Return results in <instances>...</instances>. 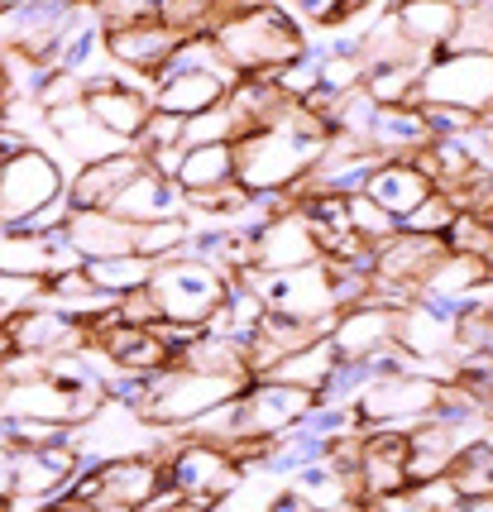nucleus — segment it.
Returning a JSON list of instances; mask_svg holds the SVG:
<instances>
[{
	"label": "nucleus",
	"instance_id": "f257e3e1",
	"mask_svg": "<svg viewBox=\"0 0 493 512\" xmlns=\"http://www.w3.org/2000/svg\"><path fill=\"white\" fill-rule=\"evenodd\" d=\"M211 44H216V53H221L240 77H269V72H278L283 63L307 53L302 29H297L288 10H278L273 0L269 5H254L245 15L221 20L211 29Z\"/></svg>",
	"mask_w": 493,
	"mask_h": 512
},
{
	"label": "nucleus",
	"instance_id": "f03ea898",
	"mask_svg": "<svg viewBox=\"0 0 493 512\" xmlns=\"http://www.w3.org/2000/svg\"><path fill=\"white\" fill-rule=\"evenodd\" d=\"M249 379H225V374H202V369H182V364H168L149 374V393H144V407L139 417L168 436H178L187 426L206 417L211 407L230 402Z\"/></svg>",
	"mask_w": 493,
	"mask_h": 512
},
{
	"label": "nucleus",
	"instance_id": "7ed1b4c3",
	"mask_svg": "<svg viewBox=\"0 0 493 512\" xmlns=\"http://www.w3.org/2000/svg\"><path fill=\"white\" fill-rule=\"evenodd\" d=\"M235 278H245L254 297L264 302V312L288 316V321H302L312 326L316 335L331 331L336 321V302H331V278H326V264H307V268H283V273H264V268H240Z\"/></svg>",
	"mask_w": 493,
	"mask_h": 512
},
{
	"label": "nucleus",
	"instance_id": "20e7f679",
	"mask_svg": "<svg viewBox=\"0 0 493 512\" xmlns=\"http://www.w3.org/2000/svg\"><path fill=\"white\" fill-rule=\"evenodd\" d=\"M158 465H163V484L182 498H192V503H221L225 493H235L245 484V474L240 465L225 455L221 446H211V441H197V436H173V441H163L158 450Z\"/></svg>",
	"mask_w": 493,
	"mask_h": 512
},
{
	"label": "nucleus",
	"instance_id": "39448f33",
	"mask_svg": "<svg viewBox=\"0 0 493 512\" xmlns=\"http://www.w3.org/2000/svg\"><path fill=\"white\" fill-rule=\"evenodd\" d=\"M225 273H216L202 259H168V264H154V278H149V297L158 302V316L163 321H182V326H206L216 307L225 297Z\"/></svg>",
	"mask_w": 493,
	"mask_h": 512
},
{
	"label": "nucleus",
	"instance_id": "423d86ee",
	"mask_svg": "<svg viewBox=\"0 0 493 512\" xmlns=\"http://www.w3.org/2000/svg\"><path fill=\"white\" fill-rule=\"evenodd\" d=\"M493 101V58L489 53H431L417 77V106L484 115Z\"/></svg>",
	"mask_w": 493,
	"mask_h": 512
},
{
	"label": "nucleus",
	"instance_id": "0eeeda50",
	"mask_svg": "<svg viewBox=\"0 0 493 512\" xmlns=\"http://www.w3.org/2000/svg\"><path fill=\"white\" fill-rule=\"evenodd\" d=\"M230 407H235V441H283L288 431L302 426L316 398L302 388H288V383L249 379Z\"/></svg>",
	"mask_w": 493,
	"mask_h": 512
},
{
	"label": "nucleus",
	"instance_id": "6e6552de",
	"mask_svg": "<svg viewBox=\"0 0 493 512\" xmlns=\"http://www.w3.org/2000/svg\"><path fill=\"white\" fill-rule=\"evenodd\" d=\"M63 187H68V173L44 149H24L15 158H0V221L20 225L29 216H39L44 206L63 197Z\"/></svg>",
	"mask_w": 493,
	"mask_h": 512
},
{
	"label": "nucleus",
	"instance_id": "1a4fd4ad",
	"mask_svg": "<svg viewBox=\"0 0 493 512\" xmlns=\"http://www.w3.org/2000/svg\"><path fill=\"white\" fill-rule=\"evenodd\" d=\"M436 393H441V383H431L426 374L417 369H407V374H388V379H369L359 388L355 398V426H417L431 417V407H436Z\"/></svg>",
	"mask_w": 493,
	"mask_h": 512
},
{
	"label": "nucleus",
	"instance_id": "9d476101",
	"mask_svg": "<svg viewBox=\"0 0 493 512\" xmlns=\"http://www.w3.org/2000/svg\"><path fill=\"white\" fill-rule=\"evenodd\" d=\"M182 39H187V34H178L173 24H163V20L115 24V29H101V53H106V63L120 67V72H135V77H149V82H154Z\"/></svg>",
	"mask_w": 493,
	"mask_h": 512
},
{
	"label": "nucleus",
	"instance_id": "9b49d317",
	"mask_svg": "<svg viewBox=\"0 0 493 512\" xmlns=\"http://www.w3.org/2000/svg\"><path fill=\"white\" fill-rule=\"evenodd\" d=\"M82 106H87L115 139H125V144L144 130V120H149V111H154V106H149V91L130 87V77H125L120 67L82 77Z\"/></svg>",
	"mask_w": 493,
	"mask_h": 512
},
{
	"label": "nucleus",
	"instance_id": "f8f14e48",
	"mask_svg": "<svg viewBox=\"0 0 493 512\" xmlns=\"http://www.w3.org/2000/svg\"><path fill=\"white\" fill-rule=\"evenodd\" d=\"M249 254H254V268L264 273H283V268H307L321 264V245H316L312 225L302 216V206H288L249 235Z\"/></svg>",
	"mask_w": 493,
	"mask_h": 512
},
{
	"label": "nucleus",
	"instance_id": "ddd939ff",
	"mask_svg": "<svg viewBox=\"0 0 493 512\" xmlns=\"http://www.w3.org/2000/svg\"><path fill=\"white\" fill-rule=\"evenodd\" d=\"M10 350H29V355H44V359H58V355H72V350H87V326L72 321V316L53 312V307H24L10 326Z\"/></svg>",
	"mask_w": 493,
	"mask_h": 512
},
{
	"label": "nucleus",
	"instance_id": "4468645a",
	"mask_svg": "<svg viewBox=\"0 0 493 512\" xmlns=\"http://www.w3.org/2000/svg\"><path fill=\"white\" fill-rule=\"evenodd\" d=\"M326 340H331L340 364H359V359H369L374 350H383L393 340V307H383V302L345 307V312H336Z\"/></svg>",
	"mask_w": 493,
	"mask_h": 512
},
{
	"label": "nucleus",
	"instance_id": "2eb2a0df",
	"mask_svg": "<svg viewBox=\"0 0 493 512\" xmlns=\"http://www.w3.org/2000/svg\"><path fill=\"white\" fill-rule=\"evenodd\" d=\"M44 130L77 158V168H82V163H96V158H111V154H120V149H130V144L115 139V134L106 130L82 101H68V106L44 111Z\"/></svg>",
	"mask_w": 493,
	"mask_h": 512
},
{
	"label": "nucleus",
	"instance_id": "dca6fc26",
	"mask_svg": "<svg viewBox=\"0 0 493 512\" xmlns=\"http://www.w3.org/2000/svg\"><path fill=\"white\" fill-rule=\"evenodd\" d=\"M144 168H149V163H144V154H135V149H120V154H111V158L82 163V168H77V178L63 187V197H68L72 211H106V206L115 201V192L135 178V173H144Z\"/></svg>",
	"mask_w": 493,
	"mask_h": 512
},
{
	"label": "nucleus",
	"instance_id": "f3484780",
	"mask_svg": "<svg viewBox=\"0 0 493 512\" xmlns=\"http://www.w3.org/2000/svg\"><path fill=\"white\" fill-rule=\"evenodd\" d=\"M96 484L101 493L96 498H111V503H125V508H144L154 493H163V465L158 455H120V460H101L96 465Z\"/></svg>",
	"mask_w": 493,
	"mask_h": 512
},
{
	"label": "nucleus",
	"instance_id": "a211bd4d",
	"mask_svg": "<svg viewBox=\"0 0 493 512\" xmlns=\"http://www.w3.org/2000/svg\"><path fill=\"white\" fill-rule=\"evenodd\" d=\"M235 82H240V77H221V72H173V77H158L154 82L149 106L187 120V115L206 111V106H221L225 91L235 87Z\"/></svg>",
	"mask_w": 493,
	"mask_h": 512
},
{
	"label": "nucleus",
	"instance_id": "6ab92c4d",
	"mask_svg": "<svg viewBox=\"0 0 493 512\" xmlns=\"http://www.w3.org/2000/svg\"><path fill=\"white\" fill-rule=\"evenodd\" d=\"M63 235L68 245L77 249V259H115V254H135L130 240H135V225L120 221L115 211H68L63 221Z\"/></svg>",
	"mask_w": 493,
	"mask_h": 512
},
{
	"label": "nucleus",
	"instance_id": "aec40b11",
	"mask_svg": "<svg viewBox=\"0 0 493 512\" xmlns=\"http://www.w3.org/2000/svg\"><path fill=\"white\" fill-rule=\"evenodd\" d=\"M388 20L398 24V34L417 53H441V44L450 39V29L460 20V10H455V0H393Z\"/></svg>",
	"mask_w": 493,
	"mask_h": 512
},
{
	"label": "nucleus",
	"instance_id": "412c9836",
	"mask_svg": "<svg viewBox=\"0 0 493 512\" xmlns=\"http://www.w3.org/2000/svg\"><path fill=\"white\" fill-rule=\"evenodd\" d=\"M106 211H115L120 221H158V216H187L182 211V192H178V182L173 178H158V173H135V178L125 182L120 192H115V201L106 206Z\"/></svg>",
	"mask_w": 493,
	"mask_h": 512
},
{
	"label": "nucleus",
	"instance_id": "4be33fe9",
	"mask_svg": "<svg viewBox=\"0 0 493 512\" xmlns=\"http://www.w3.org/2000/svg\"><path fill=\"white\" fill-rule=\"evenodd\" d=\"M312 340H321L312 326L288 321V316L264 312V316H259V326H254V331H249V340H245V369H249V379H259L264 369H273L278 359H288L292 350H302V345H312Z\"/></svg>",
	"mask_w": 493,
	"mask_h": 512
},
{
	"label": "nucleus",
	"instance_id": "5701e85b",
	"mask_svg": "<svg viewBox=\"0 0 493 512\" xmlns=\"http://www.w3.org/2000/svg\"><path fill=\"white\" fill-rule=\"evenodd\" d=\"M364 197L379 201L393 221H403L417 201L431 197V182H426L407 158H383V163H374V173L364 178Z\"/></svg>",
	"mask_w": 493,
	"mask_h": 512
},
{
	"label": "nucleus",
	"instance_id": "b1692460",
	"mask_svg": "<svg viewBox=\"0 0 493 512\" xmlns=\"http://www.w3.org/2000/svg\"><path fill=\"white\" fill-rule=\"evenodd\" d=\"M426 139L431 134H426L417 106H379L369 120V149L379 158H412Z\"/></svg>",
	"mask_w": 493,
	"mask_h": 512
},
{
	"label": "nucleus",
	"instance_id": "393cba45",
	"mask_svg": "<svg viewBox=\"0 0 493 512\" xmlns=\"http://www.w3.org/2000/svg\"><path fill=\"white\" fill-rule=\"evenodd\" d=\"M182 197H197V192H216L235 182V144H197V149H182V163L173 173Z\"/></svg>",
	"mask_w": 493,
	"mask_h": 512
},
{
	"label": "nucleus",
	"instance_id": "a878e982",
	"mask_svg": "<svg viewBox=\"0 0 493 512\" xmlns=\"http://www.w3.org/2000/svg\"><path fill=\"white\" fill-rule=\"evenodd\" d=\"M336 350H331V340L321 335V340H312V345H302V350H292L288 359H278L273 369H264L259 379H273V383H288V388H302V393H312V398H321V388L331 383V374H336Z\"/></svg>",
	"mask_w": 493,
	"mask_h": 512
},
{
	"label": "nucleus",
	"instance_id": "bb28decb",
	"mask_svg": "<svg viewBox=\"0 0 493 512\" xmlns=\"http://www.w3.org/2000/svg\"><path fill=\"white\" fill-rule=\"evenodd\" d=\"M44 307H53V312H63L87 326V321H96L101 312H111L115 297L96 288L82 268H68V273H53L44 283Z\"/></svg>",
	"mask_w": 493,
	"mask_h": 512
},
{
	"label": "nucleus",
	"instance_id": "cd10ccee",
	"mask_svg": "<svg viewBox=\"0 0 493 512\" xmlns=\"http://www.w3.org/2000/svg\"><path fill=\"white\" fill-rule=\"evenodd\" d=\"M0 273L48 283V273H53V240L15 230V225H0Z\"/></svg>",
	"mask_w": 493,
	"mask_h": 512
},
{
	"label": "nucleus",
	"instance_id": "c85d7f7f",
	"mask_svg": "<svg viewBox=\"0 0 493 512\" xmlns=\"http://www.w3.org/2000/svg\"><path fill=\"white\" fill-rule=\"evenodd\" d=\"M192 240V221L187 216H158V221H139L135 225V249L139 259H149V264H168V259H182V249Z\"/></svg>",
	"mask_w": 493,
	"mask_h": 512
},
{
	"label": "nucleus",
	"instance_id": "c756f323",
	"mask_svg": "<svg viewBox=\"0 0 493 512\" xmlns=\"http://www.w3.org/2000/svg\"><path fill=\"white\" fill-rule=\"evenodd\" d=\"M82 273H87V278H91V283H96L101 292L120 297V292L149 288V278H154V264H149V259H139V254H115V259H87V264H82Z\"/></svg>",
	"mask_w": 493,
	"mask_h": 512
},
{
	"label": "nucleus",
	"instance_id": "7c9ffc66",
	"mask_svg": "<svg viewBox=\"0 0 493 512\" xmlns=\"http://www.w3.org/2000/svg\"><path fill=\"white\" fill-rule=\"evenodd\" d=\"M441 53H489L493 58V0H479V5L460 10V20L441 44Z\"/></svg>",
	"mask_w": 493,
	"mask_h": 512
},
{
	"label": "nucleus",
	"instance_id": "2f4dec72",
	"mask_svg": "<svg viewBox=\"0 0 493 512\" xmlns=\"http://www.w3.org/2000/svg\"><path fill=\"white\" fill-rule=\"evenodd\" d=\"M240 134H245V125H240L235 111L221 101V106H206V111L182 120V149H197V144H235Z\"/></svg>",
	"mask_w": 493,
	"mask_h": 512
},
{
	"label": "nucleus",
	"instance_id": "473e14b6",
	"mask_svg": "<svg viewBox=\"0 0 493 512\" xmlns=\"http://www.w3.org/2000/svg\"><path fill=\"white\" fill-rule=\"evenodd\" d=\"M345 225H350V235H355V240H364L369 249L398 235V221L383 211L379 201L364 197V192H350V197H345Z\"/></svg>",
	"mask_w": 493,
	"mask_h": 512
},
{
	"label": "nucleus",
	"instance_id": "72a5a7b5",
	"mask_svg": "<svg viewBox=\"0 0 493 512\" xmlns=\"http://www.w3.org/2000/svg\"><path fill=\"white\" fill-rule=\"evenodd\" d=\"M441 245L446 254H465V259H493V221H479V216H465V211H455L450 225L441 230Z\"/></svg>",
	"mask_w": 493,
	"mask_h": 512
},
{
	"label": "nucleus",
	"instance_id": "f704fd0d",
	"mask_svg": "<svg viewBox=\"0 0 493 512\" xmlns=\"http://www.w3.org/2000/svg\"><path fill=\"white\" fill-rule=\"evenodd\" d=\"M450 484L460 489V498H470V493H493V446L489 441H474V446H465L455 455Z\"/></svg>",
	"mask_w": 493,
	"mask_h": 512
},
{
	"label": "nucleus",
	"instance_id": "c9c22d12",
	"mask_svg": "<svg viewBox=\"0 0 493 512\" xmlns=\"http://www.w3.org/2000/svg\"><path fill=\"white\" fill-rule=\"evenodd\" d=\"M450 216H455V201H450L446 192H431V197H422L403 221H398V230H407V235H436V240H441V230L450 225Z\"/></svg>",
	"mask_w": 493,
	"mask_h": 512
},
{
	"label": "nucleus",
	"instance_id": "e433bc0d",
	"mask_svg": "<svg viewBox=\"0 0 493 512\" xmlns=\"http://www.w3.org/2000/svg\"><path fill=\"white\" fill-rule=\"evenodd\" d=\"M44 302V283L39 278H10L0 273V331L24 312V307H39Z\"/></svg>",
	"mask_w": 493,
	"mask_h": 512
},
{
	"label": "nucleus",
	"instance_id": "4c0bfd02",
	"mask_svg": "<svg viewBox=\"0 0 493 512\" xmlns=\"http://www.w3.org/2000/svg\"><path fill=\"white\" fill-rule=\"evenodd\" d=\"M101 29H115V24H139V20H158L163 0H91Z\"/></svg>",
	"mask_w": 493,
	"mask_h": 512
},
{
	"label": "nucleus",
	"instance_id": "58836bf2",
	"mask_svg": "<svg viewBox=\"0 0 493 512\" xmlns=\"http://www.w3.org/2000/svg\"><path fill=\"white\" fill-rule=\"evenodd\" d=\"M364 82V63L359 58H345V53H321V87L331 96H345Z\"/></svg>",
	"mask_w": 493,
	"mask_h": 512
},
{
	"label": "nucleus",
	"instance_id": "ea45409f",
	"mask_svg": "<svg viewBox=\"0 0 493 512\" xmlns=\"http://www.w3.org/2000/svg\"><path fill=\"white\" fill-rule=\"evenodd\" d=\"M24 5H39V0H0V10H24Z\"/></svg>",
	"mask_w": 493,
	"mask_h": 512
},
{
	"label": "nucleus",
	"instance_id": "a19ab883",
	"mask_svg": "<svg viewBox=\"0 0 493 512\" xmlns=\"http://www.w3.org/2000/svg\"><path fill=\"white\" fill-rule=\"evenodd\" d=\"M0 512H10V498H0Z\"/></svg>",
	"mask_w": 493,
	"mask_h": 512
}]
</instances>
